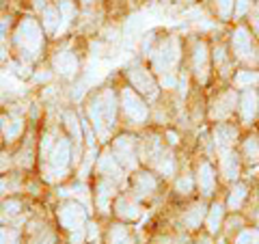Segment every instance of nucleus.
<instances>
[{"instance_id": "nucleus-1", "label": "nucleus", "mask_w": 259, "mask_h": 244, "mask_svg": "<svg viewBox=\"0 0 259 244\" xmlns=\"http://www.w3.org/2000/svg\"><path fill=\"white\" fill-rule=\"evenodd\" d=\"M119 117V93L112 87H102L87 102V121L102 143L110 141V132Z\"/></svg>"}, {"instance_id": "nucleus-2", "label": "nucleus", "mask_w": 259, "mask_h": 244, "mask_svg": "<svg viewBox=\"0 0 259 244\" xmlns=\"http://www.w3.org/2000/svg\"><path fill=\"white\" fill-rule=\"evenodd\" d=\"M11 42L15 46V50L20 52L18 61L30 65L35 59H39V54L44 52V44H46V30L41 26V20L32 18V15L20 18L13 28Z\"/></svg>"}, {"instance_id": "nucleus-3", "label": "nucleus", "mask_w": 259, "mask_h": 244, "mask_svg": "<svg viewBox=\"0 0 259 244\" xmlns=\"http://www.w3.org/2000/svg\"><path fill=\"white\" fill-rule=\"evenodd\" d=\"M74 165V143L67 132H61L59 141L44 162H41V173L48 184H56L69 175V169Z\"/></svg>"}, {"instance_id": "nucleus-4", "label": "nucleus", "mask_w": 259, "mask_h": 244, "mask_svg": "<svg viewBox=\"0 0 259 244\" xmlns=\"http://www.w3.org/2000/svg\"><path fill=\"white\" fill-rule=\"evenodd\" d=\"M180 54H182V48H180L177 37H166V39L156 42V46H153V50L149 54L153 71L160 76L173 74V69L177 67V63H180Z\"/></svg>"}, {"instance_id": "nucleus-5", "label": "nucleus", "mask_w": 259, "mask_h": 244, "mask_svg": "<svg viewBox=\"0 0 259 244\" xmlns=\"http://www.w3.org/2000/svg\"><path fill=\"white\" fill-rule=\"evenodd\" d=\"M119 110L134 126H145L149 119V106L145 102V97L141 93H136L130 85L119 91Z\"/></svg>"}, {"instance_id": "nucleus-6", "label": "nucleus", "mask_w": 259, "mask_h": 244, "mask_svg": "<svg viewBox=\"0 0 259 244\" xmlns=\"http://www.w3.org/2000/svg\"><path fill=\"white\" fill-rule=\"evenodd\" d=\"M139 138H136L134 134H119L112 138V143L108 145L112 156H115L119 160V165L123 167L125 171H139Z\"/></svg>"}, {"instance_id": "nucleus-7", "label": "nucleus", "mask_w": 259, "mask_h": 244, "mask_svg": "<svg viewBox=\"0 0 259 244\" xmlns=\"http://www.w3.org/2000/svg\"><path fill=\"white\" fill-rule=\"evenodd\" d=\"M127 80H130V87L136 93H141L145 100L153 102L158 97V80L153 76V71L145 67L143 63L136 61L127 65Z\"/></svg>"}, {"instance_id": "nucleus-8", "label": "nucleus", "mask_w": 259, "mask_h": 244, "mask_svg": "<svg viewBox=\"0 0 259 244\" xmlns=\"http://www.w3.org/2000/svg\"><path fill=\"white\" fill-rule=\"evenodd\" d=\"M56 216H59V223L67 229L69 233L84 229L89 223V210L76 199H67L63 201L59 208H56Z\"/></svg>"}, {"instance_id": "nucleus-9", "label": "nucleus", "mask_w": 259, "mask_h": 244, "mask_svg": "<svg viewBox=\"0 0 259 244\" xmlns=\"http://www.w3.org/2000/svg\"><path fill=\"white\" fill-rule=\"evenodd\" d=\"M95 173H97V177H106V180L115 182V184H123L127 171L119 165V160L115 156H112L110 147H104V151L95 160Z\"/></svg>"}, {"instance_id": "nucleus-10", "label": "nucleus", "mask_w": 259, "mask_h": 244, "mask_svg": "<svg viewBox=\"0 0 259 244\" xmlns=\"http://www.w3.org/2000/svg\"><path fill=\"white\" fill-rule=\"evenodd\" d=\"M117 186L119 184L106 180V177H97L95 188H93V203H95V208L100 210L102 214H108L112 210V203H115V199L119 197Z\"/></svg>"}, {"instance_id": "nucleus-11", "label": "nucleus", "mask_w": 259, "mask_h": 244, "mask_svg": "<svg viewBox=\"0 0 259 244\" xmlns=\"http://www.w3.org/2000/svg\"><path fill=\"white\" fill-rule=\"evenodd\" d=\"M132 197L136 201H145L151 199L158 192V177L149 173V171H134L132 175Z\"/></svg>"}, {"instance_id": "nucleus-12", "label": "nucleus", "mask_w": 259, "mask_h": 244, "mask_svg": "<svg viewBox=\"0 0 259 244\" xmlns=\"http://www.w3.org/2000/svg\"><path fill=\"white\" fill-rule=\"evenodd\" d=\"M0 130H3L5 143H15L24 136V132H26V119H24L22 112L9 110L0 117Z\"/></svg>"}, {"instance_id": "nucleus-13", "label": "nucleus", "mask_w": 259, "mask_h": 244, "mask_svg": "<svg viewBox=\"0 0 259 244\" xmlns=\"http://www.w3.org/2000/svg\"><path fill=\"white\" fill-rule=\"evenodd\" d=\"M112 212H115L121 221L125 223H136L143 218V206L141 201H136L132 194H119V197L115 199V203H112Z\"/></svg>"}, {"instance_id": "nucleus-14", "label": "nucleus", "mask_w": 259, "mask_h": 244, "mask_svg": "<svg viewBox=\"0 0 259 244\" xmlns=\"http://www.w3.org/2000/svg\"><path fill=\"white\" fill-rule=\"evenodd\" d=\"M166 151L168 149H166V145L160 136H147L145 141L139 143V158L149 167H156L158 160L164 156Z\"/></svg>"}, {"instance_id": "nucleus-15", "label": "nucleus", "mask_w": 259, "mask_h": 244, "mask_svg": "<svg viewBox=\"0 0 259 244\" xmlns=\"http://www.w3.org/2000/svg\"><path fill=\"white\" fill-rule=\"evenodd\" d=\"M80 69V63H78V56L76 52L71 50H59L52 56V71L59 74L61 78H74Z\"/></svg>"}, {"instance_id": "nucleus-16", "label": "nucleus", "mask_w": 259, "mask_h": 244, "mask_svg": "<svg viewBox=\"0 0 259 244\" xmlns=\"http://www.w3.org/2000/svg\"><path fill=\"white\" fill-rule=\"evenodd\" d=\"M192 71L201 85L207 80L209 76V54H207V46L205 42H197L194 44V52H192Z\"/></svg>"}, {"instance_id": "nucleus-17", "label": "nucleus", "mask_w": 259, "mask_h": 244, "mask_svg": "<svg viewBox=\"0 0 259 244\" xmlns=\"http://www.w3.org/2000/svg\"><path fill=\"white\" fill-rule=\"evenodd\" d=\"M236 91H227L223 95H218L214 104H212V110H209V117H212L214 121H218V124H223V121L227 119L233 112V108H236Z\"/></svg>"}, {"instance_id": "nucleus-18", "label": "nucleus", "mask_w": 259, "mask_h": 244, "mask_svg": "<svg viewBox=\"0 0 259 244\" xmlns=\"http://www.w3.org/2000/svg\"><path fill=\"white\" fill-rule=\"evenodd\" d=\"M54 5L61 13V26H59V32H56V37H61L71 28V24L78 18L80 5H78V0H54Z\"/></svg>"}, {"instance_id": "nucleus-19", "label": "nucleus", "mask_w": 259, "mask_h": 244, "mask_svg": "<svg viewBox=\"0 0 259 244\" xmlns=\"http://www.w3.org/2000/svg\"><path fill=\"white\" fill-rule=\"evenodd\" d=\"M231 46H233V54L238 59H248L253 54V39H250V32L244 26H238L231 35Z\"/></svg>"}, {"instance_id": "nucleus-20", "label": "nucleus", "mask_w": 259, "mask_h": 244, "mask_svg": "<svg viewBox=\"0 0 259 244\" xmlns=\"http://www.w3.org/2000/svg\"><path fill=\"white\" fill-rule=\"evenodd\" d=\"M212 136H214L216 149H218V151H227V149H231V147H233V143H236L238 130L233 128L231 124H216Z\"/></svg>"}, {"instance_id": "nucleus-21", "label": "nucleus", "mask_w": 259, "mask_h": 244, "mask_svg": "<svg viewBox=\"0 0 259 244\" xmlns=\"http://www.w3.org/2000/svg\"><path fill=\"white\" fill-rule=\"evenodd\" d=\"M194 182H197V186H199V190L205 194V197H209V194L214 192V186H216V171H214V167L209 165L207 160H203L199 165V169H197V177H194Z\"/></svg>"}, {"instance_id": "nucleus-22", "label": "nucleus", "mask_w": 259, "mask_h": 244, "mask_svg": "<svg viewBox=\"0 0 259 244\" xmlns=\"http://www.w3.org/2000/svg\"><path fill=\"white\" fill-rule=\"evenodd\" d=\"M39 18H41V26L46 30V35L48 37H56L59 26H61V13H59V9H56L54 0H50V5H48L41 13H39Z\"/></svg>"}, {"instance_id": "nucleus-23", "label": "nucleus", "mask_w": 259, "mask_h": 244, "mask_svg": "<svg viewBox=\"0 0 259 244\" xmlns=\"http://www.w3.org/2000/svg\"><path fill=\"white\" fill-rule=\"evenodd\" d=\"M257 112H259V95L255 89H248L240 100V115L244 121H253L257 117Z\"/></svg>"}, {"instance_id": "nucleus-24", "label": "nucleus", "mask_w": 259, "mask_h": 244, "mask_svg": "<svg viewBox=\"0 0 259 244\" xmlns=\"http://www.w3.org/2000/svg\"><path fill=\"white\" fill-rule=\"evenodd\" d=\"M218 165H221L223 177H227V180H236V177L240 175V160L231 149L221 151V160H218Z\"/></svg>"}, {"instance_id": "nucleus-25", "label": "nucleus", "mask_w": 259, "mask_h": 244, "mask_svg": "<svg viewBox=\"0 0 259 244\" xmlns=\"http://www.w3.org/2000/svg\"><path fill=\"white\" fill-rule=\"evenodd\" d=\"M205 216H207V210H205L203 203H194V206H190L184 212L182 221H184V225L188 227V229H197V227L205 221Z\"/></svg>"}, {"instance_id": "nucleus-26", "label": "nucleus", "mask_w": 259, "mask_h": 244, "mask_svg": "<svg viewBox=\"0 0 259 244\" xmlns=\"http://www.w3.org/2000/svg\"><path fill=\"white\" fill-rule=\"evenodd\" d=\"M106 242L108 244H134V235H132V231H130V227L117 223V225L108 227Z\"/></svg>"}, {"instance_id": "nucleus-27", "label": "nucleus", "mask_w": 259, "mask_h": 244, "mask_svg": "<svg viewBox=\"0 0 259 244\" xmlns=\"http://www.w3.org/2000/svg\"><path fill=\"white\" fill-rule=\"evenodd\" d=\"M22 201L18 197H7L0 201V221L3 223H11L13 216H20L22 212Z\"/></svg>"}, {"instance_id": "nucleus-28", "label": "nucleus", "mask_w": 259, "mask_h": 244, "mask_svg": "<svg viewBox=\"0 0 259 244\" xmlns=\"http://www.w3.org/2000/svg\"><path fill=\"white\" fill-rule=\"evenodd\" d=\"M223 216H225V210L221 203H214L212 208H209V212L205 216V225H207V231L209 233H216L218 229H221L223 225Z\"/></svg>"}, {"instance_id": "nucleus-29", "label": "nucleus", "mask_w": 259, "mask_h": 244, "mask_svg": "<svg viewBox=\"0 0 259 244\" xmlns=\"http://www.w3.org/2000/svg\"><path fill=\"white\" fill-rule=\"evenodd\" d=\"M32 160H35V145H32V141H30V138H28V141H24V145H22V149H20V153H18V156H15V165H18V167H30L32 165Z\"/></svg>"}, {"instance_id": "nucleus-30", "label": "nucleus", "mask_w": 259, "mask_h": 244, "mask_svg": "<svg viewBox=\"0 0 259 244\" xmlns=\"http://www.w3.org/2000/svg\"><path fill=\"white\" fill-rule=\"evenodd\" d=\"M244 199H246V186H244V184H236V186L231 188V192H229V199H227V208L236 212V210L242 208Z\"/></svg>"}, {"instance_id": "nucleus-31", "label": "nucleus", "mask_w": 259, "mask_h": 244, "mask_svg": "<svg viewBox=\"0 0 259 244\" xmlns=\"http://www.w3.org/2000/svg\"><path fill=\"white\" fill-rule=\"evenodd\" d=\"M175 167H177V162H175L173 151H166L164 156L158 160V165L153 167V169H156L160 175H164V177H173L175 175Z\"/></svg>"}, {"instance_id": "nucleus-32", "label": "nucleus", "mask_w": 259, "mask_h": 244, "mask_svg": "<svg viewBox=\"0 0 259 244\" xmlns=\"http://www.w3.org/2000/svg\"><path fill=\"white\" fill-rule=\"evenodd\" d=\"M242 153H244V158L248 165H255L259 162V138L257 136H248L244 145H242Z\"/></svg>"}, {"instance_id": "nucleus-33", "label": "nucleus", "mask_w": 259, "mask_h": 244, "mask_svg": "<svg viewBox=\"0 0 259 244\" xmlns=\"http://www.w3.org/2000/svg\"><path fill=\"white\" fill-rule=\"evenodd\" d=\"M20 190V180L15 175H0V201L7 199L11 192H18Z\"/></svg>"}, {"instance_id": "nucleus-34", "label": "nucleus", "mask_w": 259, "mask_h": 244, "mask_svg": "<svg viewBox=\"0 0 259 244\" xmlns=\"http://www.w3.org/2000/svg\"><path fill=\"white\" fill-rule=\"evenodd\" d=\"M212 5L221 20H229L233 11H236V0H212Z\"/></svg>"}, {"instance_id": "nucleus-35", "label": "nucleus", "mask_w": 259, "mask_h": 244, "mask_svg": "<svg viewBox=\"0 0 259 244\" xmlns=\"http://www.w3.org/2000/svg\"><path fill=\"white\" fill-rule=\"evenodd\" d=\"M236 87H250V85H257L259 83V71H248V69H244V71H238V76H236Z\"/></svg>"}, {"instance_id": "nucleus-36", "label": "nucleus", "mask_w": 259, "mask_h": 244, "mask_svg": "<svg viewBox=\"0 0 259 244\" xmlns=\"http://www.w3.org/2000/svg\"><path fill=\"white\" fill-rule=\"evenodd\" d=\"M194 177L192 175H188V173H184V175H180L177 177V182H175V190L180 192V194H190L192 190H194Z\"/></svg>"}, {"instance_id": "nucleus-37", "label": "nucleus", "mask_w": 259, "mask_h": 244, "mask_svg": "<svg viewBox=\"0 0 259 244\" xmlns=\"http://www.w3.org/2000/svg\"><path fill=\"white\" fill-rule=\"evenodd\" d=\"M236 244H259V231L257 229H244L236 238Z\"/></svg>"}, {"instance_id": "nucleus-38", "label": "nucleus", "mask_w": 259, "mask_h": 244, "mask_svg": "<svg viewBox=\"0 0 259 244\" xmlns=\"http://www.w3.org/2000/svg\"><path fill=\"white\" fill-rule=\"evenodd\" d=\"M13 26V20L11 15H0V46L7 42V37H9V30Z\"/></svg>"}, {"instance_id": "nucleus-39", "label": "nucleus", "mask_w": 259, "mask_h": 244, "mask_svg": "<svg viewBox=\"0 0 259 244\" xmlns=\"http://www.w3.org/2000/svg\"><path fill=\"white\" fill-rule=\"evenodd\" d=\"M0 244H18V231L0 227Z\"/></svg>"}, {"instance_id": "nucleus-40", "label": "nucleus", "mask_w": 259, "mask_h": 244, "mask_svg": "<svg viewBox=\"0 0 259 244\" xmlns=\"http://www.w3.org/2000/svg\"><path fill=\"white\" fill-rule=\"evenodd\" d=\"M11 165H13V158L9 156V153H0V175L9 173Z\"/></svg>"}, {"instance_id": "nucleus-41", "label": "nucleus", "mask_w": 259, "mask_h": 244, "mask_svg": "<svg viewBox=\"0 0 259 244\" xmlns=\"http://www.w3.org/2000/svg\"><path fill=\"white\" fill-rule=\"evenodd\" d=\"M250 5H253V0H236V15L238 18H242V15L250 9Z\"/></svg>"}, {"instance_id": "nucleus-42", "label": "nucleus", "mask_w": 259, "mask_h": 244, "mask_svg": "<svg viewBox=\"0 0 259 244\" xmlns=\"http://www.w3.org/2000/svg\"><path fill=\"white\" fill-rule=\"evenodd\" d=\"M160 85L164 87V89H173L175 85H177V78H175V74H164L160 78Z\"/></svg>"}, {"instance_id": "nucleus-43", "label": "nucleus", "mask_w": 259, "mask_h": 244, "mask_svg": "<svg viewBox=\"0 0 259 244\" xmlns=\"http://www.w3.org/2000/svg\"><path fill=\"white\" fill-rule=\"evenodd\" d=\"M87 231H89V235H87L89 242L97 238V225H95V223H87Z\"/></svg>"}, {"instance_id": "nucleus-44", "label": "nucleus", "mask_w": 259, "mask_h": 244, "mask_svg": "<svg viewBox=\"0 0 259 244\" xmlns=\"http://www.w3.org/2000/svg\"><path fill=\"white\" fill-rule=\"evenodd\" d=\"M250 24H253V30L259 35V7L253 9V18H250Z\"/></svg>"}, {"instance_id": "nucleus-45", "label": "nucleus", "mask_w": 259, "mask_h": 244, "mask_svg": "<svg viewBox=\"0 0 259 244\" xmlns=\"http://www.w3.org/2000/svg\"><path fill=\"white\" fill-rule=\"evenodd\" d=\"M100 0H78V5L82 7V9H91V7H95Z\"/></svg>"}, {"instance_id": "nucleus-46", "label": "nucleus", "mask_w": 259, "mask_h": 244, "mask_svg": "<svg viewBox=\"0 0 259 244\" xmlns=\"http://www.w3.org/2000/svg\"><path fill=\"white\" fill-rule=\"evenodd\" d=\"M32 78H35L37 83H46V80H50V78H52V74H50V71H46V74H35Z\"/></svg>"}, {"instance_id": "nucleus-47", "label": "nucleus", "mask_w": 259, "mask_h": 244, "mask_svg": "<svg viewBox=\"0 0 259 244\" xmlns=\"http://www.w3.org/2000/svg\"><path fill=\"white\" fill-rule=\"evenodd\" d=\"M3 141H5V138H3V130H0V145H3Z\"/></svg>"}, {"instance_id": "nucleus-48", "label": "nucleus", "mask_w": 259, "mask_h": 244, "mask_svg": "<svg viewBox=\"0 0 259 244\" xmlns=\"http://www.w3.org/2000/svg\"><path fill=\"white\" fill-rule=\"evenodd\" d=\"M177 3H192V0H177Z\"/></svg>"}, {"instance_id": "nucleus-49", "label": "nucleus", "mask_w": 259, "mask_h": 244, "mask_svg": "<svg viewBox=\"0 0 259 244\" xmlns=\"http://www.w3.org/2000/svg\"><path fill=\"white\" fill-rule=\"evenodd\" d=\"M257 223H259V216H257Z\"/></svg>"}]
</instances>
